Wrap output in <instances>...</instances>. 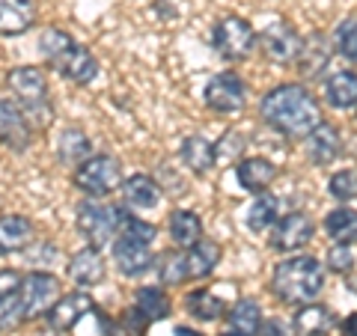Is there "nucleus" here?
I'll use <instances>...</instances> for the list:
<instances>
[{"instance_id":"obj_12","label":"nucleus","mask_w":357,"mask_h":336,"mask_svg":"<svg viewBox=\"0 0 357 336\" xmlns=\"http://www.w3.org/2000/svg\"><path fill=\"white\" fill-rule=\"evenodd\" d=\"M152 244L128 238V235H116L114 238V265L122 277H140L152 268Z\"/></svg>"},{"instance_id":"obj_30","label":"nucleus","mask_w":357,"mask_h":336,"mask_svg":"<svg viewBox=\"0 0 357 336\" xmlns=\"http://www.w3.org/2000/svg\"><path fill=\"white\" fill-rule=\"evenodd\" d=\"M277 211H280V203H277V197H271L268 190H262V194L253 199V206L248 208V229H250V232H265V229H271L274 220L280 217Z\"/></svg>"},{"instance_id":"obj_34","label":"nucleus","mask_w":357,"mask_h":336,"mask_svg":"<svg viewBox=\"0 0 357 336\" xmlns=\"http://www.w3.org/2000/svg\"><path fill=\"white\" fill-rule=\"evenodd\" d=\"M116 211H119V232H116V235H128V238H137V241H146V244L155 241L158 229H155L152 223L140 220V217H131L128 211L119 208V206H116Z\"/></svg>"},{"instance_id":"obj_36","label":"nucleus","mask_w":357,"mask_h":336,"mask_svg":"<svg viewBox=\"0 0 357 336\" xmlns=\"http://www.w3.org/2000/svg\"><path fill=\"white\" fill-rule=\"evenodd\" d=\"M328 190L333 199H340V203H351L357 199V170H340L331 176L328 182Z\"/></svg>"},{"instance_id":"obj_32","label":"nucleus","mask_w":357,"mask_h":336,"mask_svg":"<svg viewBox=\"0 0 357 336\" xmlns=\"http://www.w3.org/2000/svg\"><path fill=\"white\" fill-rule=\"evenodd\" d=\"M89 152H93V143H89V137H86L84 131L69 128V131H63V134H60L57 155H60V161H63V164L77 167L81 161H86V158H89Z\"/></svg>"},{"instance_id":"obj_26","label":"nucleus","mask_w":357,"mask_h":336,"mask_svg":"<svg viewBox=\"0 0 357 336\" xmlns=\"http://www.w3.org/2000/svg\"><path fill=\"white\" fill-rule=\"evenodd\" d=\"M215 143H208L203 134H191L182 143V164L191 173H208L215 167Z\"/></svg>"},{"instance_id":"obj_9","label":"nucleus","mask_w":357,"mask_h":336,"mask_svg":"<svg viewBox=\"0 0 357 336\" xmlns=\"http://www.w3.org/2000/svg\"><path fill=\"white\" fill-rule=\"evenodd\" d=\"M203 98L215 114H238L248 105V84L236 72H220L206 84Z\"/></svg>"},{"instance_id":"obj_1","label":"nucleus","mask_w":357,"mask_h":336,"mask_svg":"<svg viewBox=\"0 0 357 336\" xmlns=\"http://www.w3.org/2000/svg\"><path fill=\"white\" fill-rule=\"evenodd\" d=\"M259 114L268 128H274L277 134L292 137V140L307 137L321 122L319 102L312 98L310 89L301 84H280V86L268 89L262 105H259Z\"/></svg>"},{"instance_id":"obj_6","label":"nucleus","mask_w":357,"mask_h":336,"mask_svg":"<svg viewBox=\"0 0 357 336\" xmlns=\"http://www.w3.org/2000/svg\"><path fill=\"white\" fill-rule=\"evenodd\" d=\"M211 45H215L218 57L229 60V63H241V60H248L256 48V33L244 18L227 15L211 30Z\"/></svg>"},{"instance_id":"obj_38","label":"nucleus","mask_w":357,"mask_h":336,"mask_svg":"<svg viewBox=\"0 0 357 336\" xmlns=\"http://www.w3.org/2000/svg\"><path fill=\"white\" fill-rule=\"evenodd\" d=\"M328 268L337 274H349L354 268V253H351V244H333L328 250Z\"/></svg>"},{"instance_id":"obj_2","label":"nucleus","mask_w":357,"mask_h":336,"mask_svg":"<svg viewBox=\"0 0 357 336\" xmlns=\"http://www.w3.org/2000/svg\"><path fill=\"white\" fill-rule=\"evenodd\" d=\"M321 289H325V268L316 256H292L277 265L271 274V292L292 307L316 300Z\"/></svg>"},{"instance_id":"obj_17","label":"nucleus","mask_w":357,"mask_h":336,"mask_svg":"<svg viewBox=\"0 0 357 336\" xmlns=\"http://www.w3.org/2000/svg\"><path fill=\"white\" fill-rule=\"evenodd\" d=\"M292 324H295V336H328L337 328V316H333V310L310 300V304L298 307Z\"/></svg>"},{"instance_id":"obj_31","label":"nucleus","mask_w":357,"mask_h":336,"mask_svg":"<svg viewBox=\"0 0 357 336\" xmlns=\"http://www.w3.org/2000/svg\"><path fill=\"white\" fill-rule=\"evenodd\" d=\"M259 324H262V310H259L256 300L241 298L229 307V328L232 330H238L244 336H253L256 330H259Z\"/></svg>"},{"instance_id":"obj_35","label":"nucleus","mask_w":357,"mask_h":336,"mask_svg":"<svg viewBox=\"0 0 357 336\" xmlns=\"http://www.w3.org/2000/svg\"><path fill=\"white\" fill-rule=\"evenodd\" d=\"M333 48H337L345 60L357 63V18L340 21L337 33H333Z\"/></svg>"},{"instance_id":"obj_11","label":"nucleus","mask_w":357,"mask_h":336,"mask_svg":"<svg viewBox=\"0 0 357 336\" xmlns=\"http://www.w3.org/2000/svg\"><path fill=\"white\" fill-rule=\"evenodd\" d=\"M312 232H316V227H312V220L304 211H292V215H283L274 220L268 244H271V250L292 253V250H301L304 244H310Z\"/></svg>"},{"instance_id":"obj_15","label":"nucleus","mask_w":357,"mask_h":336,"mask_svg":"<svg viewBox=\"0 0 357 336\" xmlns=\"http://www.w3.org/2000/svg\"><path fill=\"white\" fill-rule=\"evenodd\" d=\"M331 42L328 36H321V33H310V36L301 39L298 45V54H295V66H298V72L304 75V77H319L321 72L328 69V63H331Z\"/></svg>"},{"instance_id":"obj_43","label":"nucleus","mask_w":357,"mask_h":336,"mask_svg":"<svg viewBox=\"0 0 357 336\" xmlns=\"http://www.w3.org/2000/svg\"><path fill=\"white\" fill-rule=\"evenodd\" d=\"M173 333H176V336H199V333H197V330H191V328H176Z\"/></svg>"},{"instance_id":"obj_18","label":"nucleus","mask_w":357,"mask_h":336,"mask_svg":"<svg viewBox=\"0 0 357 336\" xmlns=\"http://www.w3.org/2000/svg\"><path fill=\"white\" fill-rule=\"evenodd\" d=\"M236 178L244 190H253V194H262L274 185L277 178V167L268 161V158H259V155H253V158H241L236 164Z\"/></svg>"},{"instance_id":"obj_13","label":"nucleus","mask_w":357,"mask_h":336,"mask_svg":"<svg viewBox=\"0 0 357 336\" xmlns=\"http://www.w3.org/2000/svg\"><path fill=\"white\" fill-rule=\"evenodd\" d=\"M30 140H33V125L24 116V110L15 102L3 98L0 102V143L13 152H27Z\"/></svg>"},{"instance_id":"obj_4","label":"nucleus","mask_w":357,"mask_h":336,"mask_svg":"<svg viewBox=\"0 0 357 336\" xmlns=\"http://www.w3.org/2000/svg\"><path fill=\"white\" fill-rule=\"evenodd\" d=\"M6 86L13 89V102L24 110V116L30 119L33 128H48L54 119L51 96H48V81L36 66H18L6 75Z\"/></svg>"},{"instance_id":"obj_25","label":"nucleus","mask_w":357,"mask_h":336,"mask_svg":"<svg viewBox=\"0 0 357 336\" xmlns=\"http://www.w3.org/2000/svg\"><path fill=\"white\" fill-rule=\"evenodd\" d=\"M170 238L176 241V247H194V244L203 238V220H199L194 211H188V208H176L173 215H170Z\"/></svg>"},{"instance_id":"obj_27","label":"nucleus","mask_w":357,"mask_h":336,"mask_svg":"<svg viewBox=\"0 0 357 336\" xmlns=\"http://www.w3.org/2000/svg\"><path fill=\"white\" fill-rule=\"evenodd\" d=\"M325 232L337 244H354L357 241V211L349 206L333 208L325 217Z\"/></svg>"},{"instance_id":"obj_16","label":"nucleus","mask_w":357,"mask_h":336,"mask_svg":"<svg viewBox=\"0 0 357 336\" xmlns=\"http://www.w3.org/2000/svg\"><path fill=\"white\" fill-rule=\"evenodd\" d=\"M36 241V227L24 215H3L0 217V256L18 253Z\"/></svg>"},{"instance_id":"obj_3","label":"nucleus","mask_w":357,"mask_h":336,"mask_svg":"<svg viewBox=\"0 0 357 336\" xmlns=\"http://www.w3.org/2000/svg\"><path fill=\"white\" fill-rule=\"evenodd\" d=\"M39 51L51 69H57L63 77L75 84H93L98 75V60L89 54L84 45H77L66 30L48 27L39 39Z\"/></svg>"},{"instance_id":"obj_5","label":"nucleus","mask_w":357,"mask_h":336,"mask_svg":"<svg viewBox=\"0 0 357 336\" xmlns=\"http://www.w3.org/2000/svg\"><path fill=\"white\" fill-rule=\"evenodd\" d=\"M72 182L86 197H107L110 190H116L122 182L119 161L110 158V155H89L86 161L75 167Z\"/></svg>"},{"instance_id":"obj_37","label":"nucleus","mask_w":357,"mask_h":336,"mask_svg":"<svg viewBox=\"0 0 357 336\" xmlns=\"http://www.w3.org/2000/svg\"><path fill=\"white\" fill-rule=\"evenodd\" d=\"M24 307H21V298L18 292H9V295H0V330H13L24 321Z\"/></svg>"},{"instance_id":"obj_33","label":"nucleus","mask_w":357,"mask_h":336,"mask_svg":"<svg viewBox=\"0 0 357 336\" xmlns=\"http://www.w3.org/2000/svg\"><path fill=\"white\" fill-rule=\"evenodd\" d=\"M155 271H158V280L164 286H178L188 280V262H185V253L178 250H164L158 259H152Z\"/></svg>"},{"instance_id":"obj_40","label":"nucleus","mask_w":357,"mask_h":336,"mask_svg":"<svg viewBox=\"0 0 357 336\" xmlns=\"http://www.w3.org/2000/svg\"><path fill=\"white\" fill-rule=\"evenodd\" d=\"M259 336H295L292 330H289V324L280 321V319H271V321H262L259 330H256Z\"/></svg>"},{"instance_id":"obj_10","label":"nucleus","mask_w":357,"mask_h":336,"mask_svg":"<svg viewBox=\"0 0 357 336\" xmlns=\"http://www.w3.org/2000/svg\"><path fill=\"white\" fill-rule=\"evenodd\" d=\"M256 42H259V48H262V54L271 63H280V66H286V63H295V54H298V45H301V36L295 33V27L289 24V21H283V18H277V21H271L259 36H256Z\"/></svg>"},{"instance_id":"obj_20","label":"nucleus","mask_w":357,"mask_h":336,"mask_svg":"<svg viewBox=\"0 0 357 336\" xmlns=\"http://www.w3.org/2000/svg\"><path fill=\"white\" fill-rule=\"evenodd\" d=\"M340 152H342V137H340L337 128L328 125V122H319V125L307 134V155H310L312 164L325 167L337 158Z\"/></svg>"},{"instance_id":"obj_8","label":"nucleus","mask_w":357,"mask_h":336,"mask_svg":"<svg viewBox=\"0 0 357 336\" xmlns=\"http://www.w3.org/2000/svg\"><path fill=\"white\" fill-rule=\"evenodd\" d=\"M18 298H21V307H24V316H45L54 300L60 298V280L54 274H45V271H33L27 277H21L18 283Z\"/></svg>"},{"instance_id":"obj_42","label":"nucleus","mask_w":357,"mask_h":336,"mask_svg":"<svg viewBox=\"0 0 357 336\" xmlns=\"http://www.w3.org/2000/svg\"><path fill=\"white\" fill-rule=\"evenodd\" d=\"M342 336H357V312L342 321Z\"/></svg>"},{"instance_id":"obj_24","label":"nucleus","mask_w":357,"mask_h":336,"mask_svg":"<svg viewBox=\"0 0 357 336\" xmlns=\"http://www.w3.org/2000/svg\"><path fill=\"white\" fill-rule=\"evenodd\" d=\"M122 197H126V203L134 208H155L161 203V188L155 178L137 173L122 182Z\"/></svg>"},{"instance_id":"obj_29","label":"nucleus","mask_w":357,"mask_h":336,"mask_svg":"<svg viewBox=\"0 0 357 336\" xmlns=\"http://www.w3.org/2000/svg\"><path fill=\"white\" fill-rule=\"evenodd\" d=\"M185 310L191 312L197 321H218L223 312H227V304H223L218 295H211L208 289H197V292L185 298Z\"/></svg>"},{"instance_id":"obj_41","label":"nucleus","mask_w":357,"mask_h":336,"mask_svg":"<svg viewBox=\"0 0 357 336\" xmlns=\"http://www.w3.org/2000/svg\"><path fill=\"white\" fill-rule=\"evenodd\" d=\"M18 283H21V274H15V271H0V295L18 292Z\"/></svg>"},{"instance_id":"obj_21","label":"nucleus","mask_w":357,"mask_h":336,"mask_svg":"<svg viewBox=\"0 0 357 336\" xmlns=\"http://www.w3.org/2000/svg\"><path fill=\"white\" fill-rule=\"evenodd\" d=\"M69 277L75 280L77 286H98L105 280V259L98 247H84L72 256L69 262Z\"/></svg>"},{"instance_id":"obj_22","label":"nucleus","mask_w":357,"mask_h":336,"mask_svg":"<svg viewBox=\"0 0 357 336\" xmlns=\"http://www.w3.org/2000/svg\"><path fill=\"white\" fill-rule=\"evenodd\" d=\"M185 262H188V280H203L218 268L220 262V244H215L211 238H199L194 247H188L185 253Z\"/></svg>"},{"instance_id":"obj_28","label":"nucleus","mask_w":357,"mask_h":336,"mask_svg":"<svg viewBox=\"0 0 357 336\" xmlns=\"http://www.w3.org/2000/svg\"><path fill=\"white\" fill-rule=\"evenodd\" d=\"M134 307H137L143 316L149 319V324L152 321H164L167 316H170V298L164 295V289H158V286H143V289H137V295H134Z\"/></svg>"},{"instance_id":"obj_7","label":"nucleus","mask_w":357,"mask_h":336,"mask_svg":"<svg viewBox=\"0 0 357 336\" xmlns=\"http://www.w3.org/2000/svg\"><path fill=\"white\" fill-rule=\"evenodd\" d=\"M77 229L86 238L89 247H105L107 241L116 238L119 232V211L116 206L102 203H84L77 208Z\"/></svg>"},{"instance_id":"obj_19","label":"nucleus","mask_w":357,"mask_h":336,"mask_svg":"<svg viewBox=\"0 0 357 336\" xmlns=\"http://www.w3.org/2000/svg\"><path fill=\"white\" fill-rule=\"evenodd\" d=\"M36 21V0H0V33L21 36Z\"/></svg>"},{"instance_id":"obj_44","label":"nucleus","mask_w":357,"mask_h":336,"mask_svg":"<svg viewBox=\"0 0 357 336\" xmlns=\"http://www.w3.org/2000/svg\"><path fill=\"white\" fill-rule=\"evenodd\" d=\"M223 336H244V333H238V330H229V333H223Z\"/></svg>"},{"instance_id":"obj_39","label":"nucleus","mask_w":357,"mask_h":336,"mask_svg":"<svg viewBox=\"0 0 357 336\" xmlns=\"http://www.w3.org/2000/svg\"><path fill=\"white\" fill-rule=\"evenodd\" d=\"M244 149V137L238 131H227L220 137V143L215 146V158H236V155Z\"/></svg>"},{"instance_id":"obj_14","label":"nucleus","mask_w":357,"mask_h":336,"mask_svg":"<svg viewBox=\"0 0 357 336\" xmlns=\"http://www.w3.org/2000/svg\"><path fill=\"white\" fill-rule=\"evenodd\" d=\"M89 312H96L93 298H89L86 292H72V295H60L57 300H54V307L45 312V319H48L51 330L66 333V330H72L84 316H89Z\"/></svg>"},{"instance_id":"obj_23","label":"nucleus","mask_w":357,"mask_h":336,"mask_svg":"<svg viewBox=\"0 0 357 336\" xmlns=\"http://www.w3.org/2000/svg\"><path fill=\"white\" fill-rule=\"evenodd\" d=\"M325 102L333 110L357 107V75L354 72H333L325 81Z\"/></svg>"}]
</instances>
